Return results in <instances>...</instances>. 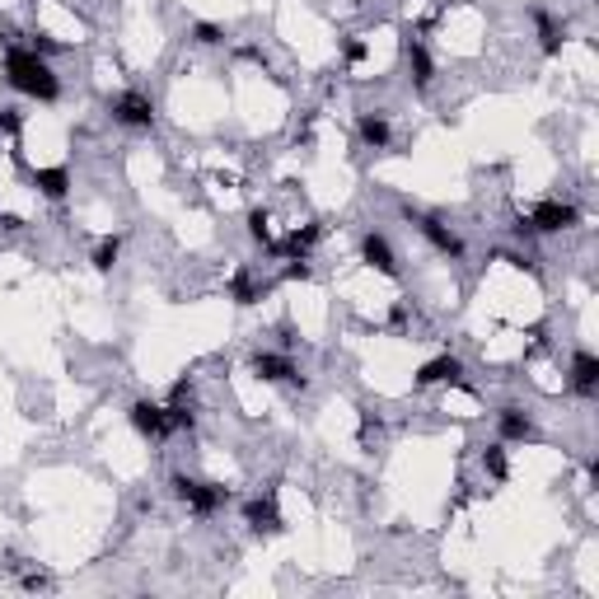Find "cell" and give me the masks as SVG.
Segmentation results:
<instances>
[{
  "instance_id": "6da1fadb",
  "label": "cell",
  "mask_w": 599,
  "mask_h": 599,
  "mask_svg": "<svg viewBox=\"0 0 599 599\" xmlns=\"http://www.w3.org/2000/svg\"><path fill=\"white\" fill-rule=\"evenodd\" d=\"M5 85L24 98H38V104H57L61 98V75L52 71V61L38 57L24 43L5 47Z\"/></svg>"
},
{
  "instance_id": "7a4b0ae2",
  "label": "cell",
  "mask_w": 599,
  "mask_h": 599,
  "mask_svg": "<svg viewBox=\"0 0 599 599\" xmlns=\"http://www.w3.org/2000/svg\"><path fill=\"white\" fill-rule=\"evenodd\" d=\"M169 492H174V502H183L197 515V520H211L215 510L229 506L225 482H206V478H192V473H169Z\"/></svg>"
},
{
  "instance_id": "3957f363",
  "label": "cell",
  "mask_w": 599,
  "mask_h": 599,
  "mask_svg": "<svg viewBox=\"0 0 599 599\" xmlns=\"http://www.w3.org/2000/svg\"><path fill=\"white\" fill-rule=\"evenodd\" d=\"M403 215H408V225H417V235L436 248L440 258H449V262H459L469 248H463V235L455 225H445L440 215H431V211H417V206H403Z\"/></svg>"
},
{
  "instance_id": "277c9868",
  "label": "cell",
  "mask_w": 599,
  "mask_h": 599,
  "mask_svg": "<svg viewBox=\"0 0 599 599\" xmlns=\"http://www.w3.org/2000/svg\"><path fill=\"white\" fill-rule=\"evenodd\" d=\"M108 118L122 131H150L159 122V108H155V98H150L145 89H122V94L108 98Z\"/></svg>"
},
{
  "instance_id": "5b68a950",
  "label": "cell",
  "mask_w": 599,
  "mask_h": 599,
  "mask_svg": "<svg viewBox=\"0 0 599 599\" xmlns=\"http://www.w3.org/2000/svg\"><path fill=\"white\" fill-rule=\"evenodd\" d=\"M248 370H253L262 385H291V389H309V379L300 375V365L286 352H253L248 356Z\"/></svg>"
},
{
  "instance_id": "8992f818",
  "label": "cell",
  "mask_w": 599,
  "mask_h": 599,
  "mask_svg": "<svg viewBox=\"0 0 599 599\" xmlns=\"http://www.w3.org/2000/svg\"><path fill=\"white\" fill-rule=\"evenodd\" d=\"M127 422H131V431L136 436H145V440H169L174 436V422H169V408L164 403H155V398H136V403L127 408Z\"/></svg>"
},
{
  "instance_id": "52a82bcc",
  "label": "cell",
  "mask_w": 599,
  "mask_h": 599,
  "mask_svg": "<svg viewBox=\"0 0 599 599\" xmlns=\"http://www.w3.org/2000/svg\"><path fill=\"white\" fill-rule=\"evenodd\" d=\"M529 225H534V235H567V229L580 225V206L548 197V202H539L534 211H529Z\"/></svg>"
},
{
  "instance_id": "ba28073f",
  "label": "cell",
  "mask_w": 599,
  "mask_h": 599,
  "mask_svg": "<svg viewBox=\"0 0 599 599\" xmlns=\"http://www.w3.org/2000/svg\"><path fill=\"white\" fill-rule=\"evenodd\" d=\"M244 525H248V534H258V539H272V534H281V529H286V520H281L276 492L248 496V502H244Z\"/></svg>"
},
{
  "instance_id": "9c48e42d",
  "label": "cell",
  "mask_w": 599,
  "mask_h": 599,
  "mask_svg": "<svg viewBox=\"0 0 599 599\" xmlns=\"http://www.w3.org/2000/svg\"><path fill=\"white\" fill-rule=\"evenodd\" d=\"M403 61H408V85L417 94H426L431 85H436V57L426 52V43L412 28L403 33Z\"/></svg>"
},
{
  "instance_id": "30bf717a",
  "label": "cell",
  "mask_w": 599,
  "mask_h": 599,
  "mask_svg": "<svg viewBox=\"0 0 599 599\" xmlns=\"http://www.w3.org/2000/svg\"><path fill=\"white\" fill-rule=\"evenodd\" d=\"M496 440H502V445L539 440V422L529 417V408H520V403H502V408H496Z\"/></svg>"
},
{
  "instance_id": "8fae6325",
  "label": "cell",
  "mask_w": 599,
  "mask_h": 599,
  "mask_svg": "<svg viewBox=\"0 0 599 599\" xmlns=\"http://www.w3.org/2000/svg\"><path fill=\"white\" fill-rule=\"evenodd\" d=\"M361 262L365 268H375L379 276H389V281H398L403 276V268H398V253H393V244L379 235V229H365L361 235Z\"/></svg>"
},
{
  "instance_id": "7c38bea8",
  "label": "cell",
  "mask_w": 599,
  "mask_h": 599,
  "mask_svg": "<svg viewBox=\"0 0 599 599\" xmlns=\"http://www.w3.org/2000/svg\"><path fill=\"white\" fill-rule=\"evenodd\" d=\"M417 389H436V385H469V375H463V361L455 352H440V356H431L417 379H412Z\"/></svg>"
},
{
  "instance_id": "4fadbf2b",
  "label": "cell",
  "mask_w": 599,
  "mask_h": 599,
  "mask_svg": "<svg viewBox=\"0 0 599 599\" xmlns=\"http://www.w3.org/2000/svg\"><path fill=\"white\" fill-rule=\"evenodd\" d=\"M567 385L576 398H595L599 393V356L590 346H576L572 361H567Z\"/></svg>"
},
{
  "instance_id": "5bb4252c",
  "label": "cell",
  "mask_w": 599,
  "mask_h": 599,
  "mask_svg": "<svg viewBox=\"0 0 599 599\" xmlns=\"http://www.w3.org/2000/svg\"><path fill=\"white\" fill-rule=\"evenodd\" d=\"M28 183L38 188V197H47V202H66L75 188V178L66 164H38V169H28Z\"/></svg>"
},
{
  "instance_id": "9a60e30c",
  "label": "cell",
  "mask_w": 599,
  "mask_h": 599,
  "mask_svg": "<svg viewBox=\"0 0 599 599\" xmlns=\"http://www.w3.org/2000/svg\"><path fill=\"white\" fill-rule=\"evenodd\" d=\"M356 141L365 150H389L393 145V122H389V113L385 108H365L361 118H356Z\"/></svg>"
},
{
  "instance_id": "2e32d148",
  "label": "cell",
  "mask_w": 599,
  "mask_h": 599,
  "mask_svg": "<svg viewBox=\"0 0 599 599\" xmlns=\"http://www.w3.org/2000/svg\"><path fill=\"white\" fill-rule=\"evenodd\" d=\"M529 24L539 28V52H543V57H562V43H567V24L553 19V10H543V5H529Z\"/></svg>"
},
{
  "instance_id": "e0dca14e",
  "label": "cell",
  "mask_w": 599,
  "mask_h": 599,
  "mask_svg": "<svg viewBox=\"0 0 599 599\" xmlns=\"http://www.w3.org/2000/svg\"><path fill=\"white\" fill-rule=\"evenodd\" d=\"M319 239H323V225H319V221H309V225H295L291 235L272 248V253H281V258H309Z\"/></svg>"
},
{
  "instance_id": "ac0fdd59",
  "label": "cell",
  "mask_w": 599,
  "mask_h": 599,
  "mask_svg": "<svg viewBox=\"0 0 599 599\" xmlns=\"http://www.w3.org/2000/svg\"><path fill=\"white\" fill-rule=\"evenodd\" d=\"M262 291H268V286H258V276H253V272H248V268H239L235 276H229V300H235V305H239V309H248V305H258V300H262Z\"/></svg>"
},
{
  "instance_id": "d6986e66",
  "label": "cell",
  "mask_w": 599,
  "mask_h": 599,
  "mask_svg": "<svg viewBox=\"0 0 599 599\" xmlns=\"http://www.w3.org/2000/svg\"><path fill=\"white\" fill-rule=\"evenodd\" d=\"M478 463H482V473H487L492 482H506V478H510V459H506V445H502V440H496V445H482Z\"/></svg>"
},
{
  "instance_id": "ffe728a7",
  "label": "cell",
  "mask_w": 599,
  "mask_h": 599,
  "mask_svg": "<svg viewBox=\"0 0 599 599\" xmlns=\"http://www.w3.org/2000/svg\"><path fill=\"white\" fill-rule=\"evenodd\" d=\"M118 258H122V235H104V239H98L94 244V253H89V262H94V272H113V268H118Z\"/></svg>"
},
{
  "instance_id": "44dd1931",
  "label": "cell",
  "mask_w": 599,
  "mask_h": 599,
  "mask_svg": "<svg viewBox=\"0 0 599 599\" xmlns=\"http://www.w3.org/2000/svg\"><path fill=\"white\" fill-rule=\"evenodd\" d=\"M248 239H253L262 253H272V248H276V239H272V215L262 211V206L248 211Z\"/></svg>"
},
{
  "instance_id": "7402d4cb",
  "label": "cell",
  "mask_w": 599,
  "mask_h": 599,
  "mask_svg": "<svg viewBox=\"0 0 599 599\" xmlns=\"http://www.w3.org/2000/svg\"><path fill=\"white\" fill-rule=\"evenodd\" d=\"M24 47H33V52H38V57H47V61L66 52V43H61V38H52L47 28H28V33H24Z\"/></svg>"
},
{
  "instance_id": "603a6c76",
  "label": "cell",
  "mask_w": 599,
  "mask_h": 599,
  "mask_svg": "<svg viewBox=\"0 0 599 599\" xmlns=\"http://www.w3.org/2000/svg\"><path fill=\"white\" fill-rule=\"evenodd\" d=\"M192 43H197V47H225L229 38H225V28H221V24L197 19V24H192Z\"/></svg>"
},
{
  "instance_id": "cb8c5ba5",
  "label": "cell",
  "mask_w": 599,
  "mask_h": 599,
  "mask_svg": "<svg viewBox=\"0 0 599 599\" xmlns=\"http://www.w3.org/2000/svg\"><path fill=\"white\" fill-rule=\"evenodd\" d=\"M338 47H342V61L346 66H365V57H370V47H365V38H356V33H346Z\"/></svg>"
},
{
  "instance_id": "d4e9b609",
  "label": "cell",
  "mask_w": 599,
  "mask_h": 599,
  "mask_svg": "<svg viewBox=\"0 0 599 599\" xmlns=\"http://www.w3.org/2000/svg\"><path fill=\"white\" fill-rule=\"evenodd\" d=\"M19 131H24V113L5 104V108H0V136H5V141H14Z\"/></svg>"
},
{
  "instance_id": "484cf974",
  "label": "cell",
  "mask_w": 599,
  "mask_h": 599,
  "mask_svg": "<svg viewBox=\"0 0 599 599\" xmlns=\"http://www.w3.org/2000/svg\"><path fill=\"white\" fill-rule=\"evenodd\" d=\"M314 268H309V258H286V281H309Z\"/></svg>"
},
{
  "instance_id": "4316f807",
  "label": "cell",
  "mask_w": 599,
  "mask_h": 599,
  "mask_svg": "<svg viewBox=\"0 0 599 599\" xmlns=\"http://www.w3.org/2000/svg\"><path fill=\"white\" fill-rule=\"evenodd\" d=\"M510 235H515V239H520V244H534V239H539V235H534V225H529V215H515Z\"/></svg>"
},
{
  "instance_id": "83f0119b",
  "label": "cell",
  "mask_w": 599,
  "mask_h": 599,
  "mask_svg": "<svg viewBox=\"0 0 599 599\" xmlns=\"http://www.w3.org/2000/svg\"><path fill=\"white\" fill-rule=\"evenodd\" d=\"M379 431H385V422H379L375 412H361V440L370 445V436H379Z\"/></svg>"
},
{
  "instance_id": "f1b7e54d",
  "label": "cell",
  "mask_w": 599,
  "mask_h": 599,
  "mask_svg": "<svg viewBox=\"0 0 599 599\" xmlns=\"http://www.w3.org/2000/svg\"><path fill=\"white\" fill-rule=\"evenodd\" d=\"M276 332H281V346H286V352H291V346L300 342V338H295V328H291V323H281Z\"/></svg>"
},
{
  "instance_id": "f546056e",
  "label": "cell",
  "mask_w": 599,
  "mask_h": 599,
  "mask_svg": "<svg viewBox=\"0 0 599 599\" xmlns=\"http://www.w3.org/2000/svg\"><path fill=\"white\" fill-rule=\"evenodd\" d=\"M24 221H19V215H10V211H0V229H19Z\"/></svg>"
},
{
  "instance_id": "4dcf8cb0",
  "label": "cell",
  "mask_w": 599,
  "mask_h": 599,
  "mask_svg": "<svg viewBox=\"0 0 599 599\" xmlns=\"http://www.w3.org/2000/svg\"><path fill=\"white\" fill-rule=\"evenodd\" d=\"M0 150H5V136H0Z\"/></svg>"
}]
</instances>
